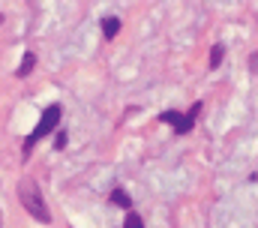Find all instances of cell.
Segmentation results:
<instances>
[{
    "mask_svg": "<svg viewBox=\"0 0 258 228\" xmlns=\"http://www.w3.org/2000/svg\"><path fill=\"white\" fill-rule=\"evenodd\" d=\"M222 54H225V45H222V42H216V45L210 48V60H207V66H210V69H219Z\"/></svg>",
    "mask_w": 258,
    "mask_h": 228,
    "instance_id": "obj_6",
    "label": "cell"
},
{
    "mask_svg": "<svg viewBox=\"0 0 258 228\" xmlns=\"http://www.w3.org/2000/svg\"><path fill=\"white\" fill-rule=\"evenodd\" d=\"M198 111H201V102H195L192 108H189V114H180V111H162V114H159V123H168V126H174V132H177V135H186V132H192Z\"/></svg>",
    "mask_w": 258,
    "mask_h": 228,
    "instance_id": "obj_3",
    "label": "cell"
},
{
    "mask_svg": "<svg viewBox=\"0 0 258 228\" xmlns=\"http://www.w3.org/2000/svg\"><path fill=\"white\" fill-rule=\"evenodd\" d=\"M57 147H66V132H57V141H54Z\"/></svg>",
    "mask_w": 258,
    "mask_h": 228,
    "instance_id": "obj_9",
    "label": "cell"
},
{
    "mask_svg": "<svg viewBox=\"0 0 258 228\" xmlns=\"http://www.w3.org/2000/svg\"><path fill=\"white\" fill-rule=\"evenodd\" d=\"M33 66H36V54H33V51H27L24 60H21V66H18V75H21V78H24V75H30V69H33Z\"/></svg>",
    "mask_w": 258,
    "mask_h": 228,
    "instance_id": "obj_7",
    "label": "cell"
},
{
    "mask_svg": "<svg viewBox=\"0 0 258 228\" xmlns=\"http://www.w3.org/2000/svg\"><path fill=\"white\" fill-rule=\"evenodd\" d=\"M249 69H252V72H255V69H258V51H255V54H252V57H249Z\"/></svg>",
    "mask_w": 258,
    "mask_h": 228,
    "instance_id": "obj_10",
    "label": "cell"
},
{
    "mask_svg": "<svg viewBox=\"0 0 258 228\" xmlns=\"http://www.w3.org/2000/svg\"><path fill=\"white\" fill-rule=\"evenodd\" d=\"M123 228H144V219H141L138 213H129L126 222H123Z\"/></svg>",
    "mask_w": 258,
    "mask_h": 228,
    "instance_id": "obj_8",
    "label": "cell"
},
{
    "mask_svg": "<svg viewBox=\"0 0 258 228\" xmlns=\"http://www.w3.org/2000/svg\"><path fill=\"white\" fill-rule=\"evenodd\" d=\"M0 21H3V15H0Z\"/></svg>",
    "mask_w": 258,
    "mask_h": 228,
    "instance_id": "obj_11",
    "label": "cell"
},
{
    "mask_svg": "<svg viewBox=\"0 0 258 228\" xmlns=\"http://www.w3.org/2000/svg\"><path fill=\"white\" fill-rule=\"evenodd\" d=\"M111 204H117V207L129 210V207H132V198H129L126 189H111Z\"/></svg>",
    "mask_w": 258,
    "mask_h": 228,
    "instance_id": "obj_4",
    "label": "cell"
},
{
    "mask_svg": "<svg viewBox=\"0 0 258 228\" xmlns=\"http://www.w3.org/2000/svg\"><path fill=\"white\" fill-rule=\"evenodd\" d=\"M57 123H60V105H48L45 114L39 117V123H36V129L27 135V141H24V159H27V153L33 150V144L39 141V138H45L51 129H57Z\"/></svg>",
    "mask_w": 258,
    "mask_h": 228,
    "instance_id": "obj_2",
    "label": "cell"
},
{
    "mask_svg": "<svg viewBox=\"0 0 258 228\" xmlns=\"http://www.w3.org/2000/svg\"><path fill=\"white\" fill-rule=\"evenodd\" d=\"M102 33H105V39H114L120 33V18H105L102 21Z\"/></svg>",
    "mask_w": 258,
    "mask_h": 228,
    "instance_id": "obj_5",
    "label": "cell"
},
{
    "mask_svg": "<svg viewBox=\"0 0 258 228\" xmlns=\"http://www.w3.org/2000/svg\"><path fill=\"white\" fill-rule=\"evenodd\" d=\"M18 198H21L24 210H27L33 219H39V222H51V213H48V207H45V198H42L39 186H36L30 177H24V180L18 183Z\"/></svg>",
    "mask_w": 258,
    "mask_h": 228,
    "instance_id": "obj_1",
    "label": "cell"
}]
</instances>
